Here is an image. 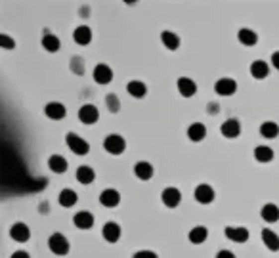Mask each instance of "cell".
<instances>
[{
  "instance_id": "obj_8",
  "label": "cell",
  "mask_w": 279,
  "mask_h": 258,
  "mask_svg": "<svg viewBox=\"0 0 279 258\" xmlns=\"http://www.w3.org/2000/svg\"><path fill=\"white\" fill-rule=\"evenodd\" d=\"M193 195H195V199H197V203L208 205V203L214 201V189H212L208 184H199L197 187H195Z\"/></svg>"
},
{
  "instance_id": "obj_18",
  "label": "cell",
  "mask_w": 279,
  "mask_h": 258,
  "mask_svg": "<svg viewBox=\"0 0 279 258\" xmlns=\"http://www.w3.org/2000/svg\"><path fill=\"white\" fill-rule=\"evenodd\" d=\"M178 92L182 94L184 98H191L195 92H197V85H195L191 79L182 77V79H178Z\"/></svg>"
},
{
  "instance_id": "obj_31",
  "label": "cell",
  "mask_w": 279,
  "mask_h": 258,
  "mask_svg": "<svg viewBox=\"0 0 279 258\" xmlns=\"http://www.w3.org/2000/svg\"><path fill=\"white\" fill-rule=\"evenodd\" d=\"M42 46L44 50H48V52H58L60 50V38L56 37V35H52V33H44V37H42Z\"/></svg>"
},
{
  "instance_id": "obj_36",
  "label": "cell",
  "mask_w": 279,
  "mask_h": 258,
  "mask_svg": "<svg viewBox=\"0 0 279 258\" xmlns=\"http://www.w3.org/2000/svg\"><path fill=\"white\" fill-rule=\"evenodd\" d=\"M272 65H274L276 69H279V52H274V54H272Z\"/></svg>"
},
{
  "instance_id": "obj_9",
  "label": "cell",
  "mask_w": 279,
  "mask_h": 258,
  "mask_svg": "<svg viewBox=\"0 0 279 258\" xmlns=\"http://www.w3.org/2000/svg\"><path fill=\"white\" fill-rule=\"evenodd\" d=\"M44 113H46V117L52 119V121H61V119H65L67 109H65V105L60 103V101H52V103H48L44 107Z\"/></svg>"
},
{
  "instance_id": "obj_14",
  "label": "cell",
  "mask_w": 279,
  "mask_h": 258,
  "mask_svg": "<svg viewBox=\"0 0 279 258\" xmlns=\"http://www.w3.org/2000/svg\"><path fill=\"white\" fill-rule=\"evenodd\" d=\"M10 235H12L13 241H17V243H25V241H29L31 232H29V228H27L25 224L17 222V224H13L12 228H10Z\"/></svg>"
},
{
  "instance_id": "obj_32",
  "label": "cell",
  "mask_w": 279,
  "mask_h": 258,
  "mask_svg": "<svg viewBox=\"0 0 279 258\" xmlns=\"http://www.w3.org/2000/svg\"><path fill=\"white\" fill-rule=\"evenodd\" d=\"M255 159L258 163H270L274 159V149L268 148V146H258L255 149Z\"/></svg>"
},
{
  "instance_id": "obj_2",
  "label": "cell",
  "mask_w": 279,
  "mask_h": 258,
  "mask_svg": "<svg viewBox=\"0 0 279 258\" xmlns=\"http://www.w3.org/2000/svg\"><path fill=\"white\" fill-rule=\"evenodd\" d=\"M65 142H67V146H69V149L73 151L75 155H86L90 151L88 142H86L85 138H81L79 134H75V132H69V134L65 136Z\"/></svg>"
},
{
  "instance_id": "obj_28",
  "label": "cell",
  "mask_w": 279,
  "mask_h": 258,
  "mask_svg": "<svg viewBox=\"0 0 279 258\" xmlns=\"http://www.w3.org/2000/svg\"><path fill=\"white\" fill-rule=\"evenodd\" d=\"M237 37H239V42L245 44V46H255L256 42H258V35H256L253 29H241Z\"/></svg>"
},
{
  "instance_id": "obj_34",
  "label": "cell",
  "mask_w": 279,
  "mask_h": 258,
  "mask_svg": "<svg viewBox=\"0 0 279 258\" xmlns=\"http://www.w3.org/2000/svg\"><path fill=\"white\" fill-rule=\"evenodd\" d=\"M132 258H159L153 251H138V253H134Z\"/></svg>"
},
{
  "instance_id": "obj_22",
  "label": "cell",
  "mask_w": 279,
  "mask_h": 258,
  "mask_svg": "<svg viewBox=\"0 0 279 258\" xmlns=\"http://www.w3.org/2000/svg\"><path fill=\"white\" fill-rule=\"evenodd\" d=\"M48 167L52 172H56V174H63V172L67 171V167H69V163L65 157H61V155H52L48 159Z\"/></svg>"
},
{
  "instance_id": "obj_19",
  "label": "cell",
  "mask_w": 279,
  "mask_h": 258,
  "mask_svg": "<svg viewBox=\"0 0 279 258\" xmlns=\"http://www.w3.org/2000/svg\"><path fill=\"white\" fill-rule=\"evenodd\" d=\"M77 180H79L83 185L92 184V182L96 180V172H94L92 167H86V165H83V167H79V169H77Z\"/></svg>"
},
{
  "instance_id": "obj_35",
  "label": "cell",
  "mask_w": 279,
  "mask_h": 258,
  "mask_svg": "<svg viewBox=\"0 0 279 258\" xmlns=\"http://www.w3.org/2000/svg\"><path fill=\"white\" fill-rule=\"evenodd\" d=\"M216 258H235V255L231 251H220L218 255H216Z\"/></svg>"
},
{
  "instance_id": "obj_16",
  "label": "cell",
  "mask_w": 279,
  "mask_h": 258,
  "mask_svg": "<svg viewBox=\"0 0 279 258\" xmlns=\"http://www.w3.org/2000/svg\"><path fill=\"white\" fill-rule=\"evenodd\" d=\"M73 224L81 230H90L94 226V216L88 210H81L73 216Z\"/></svg>"
},
{
  "instance_id": "obj_15",
  "label": "cell",
  "mask_w": 279,
  "mask_h": 258,
  "mask_svg": "<svg viewBox=\"0 0 279 258\" xmlns=\"http://www.w3.org/2000/svg\"><path fill=\"white\" fill-rule=\"evenodd\" d=\"M224 234L226 237L230 239V241H235V243H245V241H249V230L247 228H226L224 230Z\"/></svg>"
},
{
  "instance_id": "obj_27",
  "label": "cell",
  "mask_w": 279,
  "mask_h": 258,
  "mask_svg": "<svg viewBox=\"0 0 279 258\" xmlns=\"http://www.w3.org/2000/svg\"><path fill=\"white\" fill-rule=\"evenodd\" d=\"M260 214H262V218L268 222V224H274V222L279 220V209L274 205V203H266L262 210H260Z\"/></svg>"
},
{
  "instance_id": "obj_6",
  "label": "cell",
  "mask_w": 279,
  "mask_h": 258,
  "mask_svg": "<svg viewBox=\"0 0 279 258\" xmlns=\"http://www.w3.org/2000/svg\"><path fill=\"white\" fill-rule=\"evenodd\" d=\"M214 90H216L218 96H233V94L237 92V83H235L233 79H228V77H226V79L216 81Z\"/></svg>"
},
{
  "instance_id": "obj_37",
  "label": "cell",
  "mask_w": 279,
  "mask_h": 258,
  "mask_svg": "<svg viewBox=\"0 0 279 258\" xmlns=\"http://www.w3.org/2000/svg\"><path fill=\"white\" fill-rule=\"evenodd\" d=\"M10 258H31V257H29V255H27L25 251H15V253H13Z\"/></svg>"
},
{
  "instance_id": "obj_26",
  "label": "cell",
  "mask_w": 279,
  "mask_h": 258,
  "mask_svg": "<svg viewBox=\"0 0 279 258\" xmlns=\"http://www.w3.org/2000/svg\"><path fill=\"white\" fill-rule=\"evenodd\" d=\"M260 134L262 138H266V140H274V138H278L279 136V124L274 123V121H266V123L260 124Z\"/></svg>"
},
{
  "instance_id": "obj_25",
  "label": "cell",
  "mask_w": 279,
  "mask_h": 258,
  "mask_svg": "<svg viewBox=\"0 0 279 258\" xmlns=\"http://www.w3.org/2000/svg\"><path fill=\"white\" fill-rule=\"evenodd\" d=\"M187 237H189V241L193 245H201V243H205L206 237H208V230H206L205 226H195L193 230L187 234Z\"/></svg>"
},
{
  "instance_id": "obj_5",
  "label": "cell",
  "mask_w": 279,
  "mask_h": 258,
  "mask_svg": "<svg viewBox=\"0 0 279 258\" xmlns=\"http://www.w3.org/2000/svg\"><path fill=\"white\" fill-rule=\"evenodd\" d=\"M79 119H81V123H85V124H94V123H97V119H99V111H97L96 105L86 103V105H83V107L79 109Z\"/></svg>"
},
{
  "instance_id": "obj_21",
  "label": "cell",
  "mask_w": 279,
  "mask_h": 258,
  "mask_svg": "<svg viewBox=\"0 0 279 258\" xmlns=\"http://www.w3.org/2000/svg\"><path fill=\"white\" fill-rule=\"evenodd\" d=\"M206 136V126L203 123H193L187 128V138L191 142H203Z\"/></svg>"
},
{
  "instance_id": "obj_38",
  "label": "cell",
  "mask_w": 279,
  "mask_h": 258,
  "mask_svg": "<svg viewBox=\"0 0 279 258\" xmlns=\"http://www.w3.org/2000/svg\"><path fill=\"white\" fill-rule=\"evenodd\" d=\"M208 113H210V115H214V113H218V105H208Z\"/></svg>"
},
{
  "instance_id": "obj_17",
  "label": "cell",
  "mask_w": 279,
  "mask_h": 258,
  "mask_svg": "<svg viewBox=\"0 0 279 258\" xmlns=\"http://www.w3.org/2000/svg\"><path fill=\"white\" fill-rule=\"evenodd\" d=\"M73 40L77 44H81V46L90 44V42H92V31H90V27H86V25L77 27L73 31Z\"/></svg>"
},
{
  "instance_id": "obj_24",
  "label": "cell",
  "mask_w": 279,
  "mask_h": 258,
  "mask_svg": "<svg viewBox=\"0 0 279 258\" xmlns=\"http://www.w3.org/2000/svg\"><path fill=\"white\" fill-rule=\"evenodd\" d=\"M251 75L255 79H258V81H262V79H266L268 75H270V65L266 62H262V60H256L251 65Z\"/></svg>"
},
{
  "instance_id": "obj_13",
  "label": "cell",
  "mask_w": 279,
  "mask_h": 258,
  "mask_svg": "<svg viewBox=\"0 0 279 258\" xmlns=\"http://www.w3.org/2000/svg\"><path fill=\"white\" fill-rule=\"evenodd\" d=\"M101 234H103V239H105L107 243H117V241L121 239V226L115 224V222H107V224L103 226Z\"/></svg>"
},
{
  "instance_id": "obj_7",
  "label": "cell",
  "mask_w": 279,
  "mask_h": 258,
  "mask_svg": "<svg viewBox=\"0 0 279 258\" xmlns=\"http://www.w3.org/2000/svg\"><path fill=\"white\" fill-rule=\"evenodd\" d=\"M94 81H96L97 85H109L111 81H113V71H111L109 65L97 63L96 67H94Z\"/></svg>"
},
{
  "instance_id": "obj_23",
  "label": "cell",
  "mask_w": 279,
  "mask_h": 258,
  "mask_svg": "<svg viewBox=\"0 0 279 258\" xmlns=\"http://www.w3.org/2000/svg\"><path fill=\"white\" fill-rule=\"evenodd\" d=\"M126 90H128V94H130L132 98H138V99L146 98V94H147V86L144 85L142 81H130L128 86H126Z\"/></svg>"
},
{
  "instance_id": "obj_29",
  "label": "cell",
  "mask_w": 279,
  "mask_h": 258,
  "mask_svg": "<svg viewBox=\"0 0 279 258\" xmlns=\"http://www.w3.org/2000/svg\"><path fill=\"white\" fill-rule=\"evenodd\" d=\"M79 201V195H77V191H73V189H61L60 193V205H63V207H73L75 203Z\"/></svg>"
},
{
  "instance_id": "obj_30",
  "label": "cell",
  "mask_w": 279,
  "mask_h": 258,
  "mask_svg": "<svg viewBox=\"0 0 279 258\" xmlns=\"http://www.w3.org/2000/svg\"><path fill=\"white\" fill-rule=\"evenodd\" d=\"M161 40H163V44L169 50H178V46H180V38H178V35H174L172 31H163Z\"/></svg>"
},
{
  "instance_id": "obj_3",
  "label": "cell",
  "mask_w": 279,
  "mask_h": 258,
  "mask_svg": "<svg viewBox=\"0 0 279 258\" xmlns=\"http://www.w3.org/2000/svg\"><path fill=\"white\" fill-rule=\"evenodd\" d=\"M103 149L111 153V155H121L122 151L126 149V142L124 138L119 134H109L105 140H103Z\"/></svg>"
},
{
  "instance_id": "obj_11",
  "label": "cell",
  "mask_w": 279,
  "mask_h": 258,
  "mask_svg": "<svg viewBox=\"0 0 279 258\" xmlns=\"http://www.w3.org/2000/svg\"><path fill=\"white\" fill-rule=\"evenodd\" d=\"M134 174H136V178H140V180H151L153 174H155V169H153L151 163L140 161V163L134 165Z\"/></svg>"
},
{
  "instance_id": "obj_4",
  "label": "cell",
  "mask_w": 279,
  "mask_h": 258,
  "mask_svg": "<svg viewBox=\"0 0 279 258\" xmlns=\"http://www.w3.org/2000/svg\"><path fill=\"white\" fill-rule=\"evenodd\" d=\"M161 199H163V205L169 207V209H174L180 205L182 201V193L176 189V187H165L163 193H161Z\"/></svg>"
},
{
  "instance_id": "obj_12",
  "label": "cell",
  "mask_w": 279,
  "mask_h": 258,
  "mask_svg": "<svg viewBox=\"0 0 279 258\" xmlns=\"http://www.w3.org/2000/svg\"><path fill=\"white\" fill-rule=\"evenodd\" d=\"M220 130H222V136L224 138H237V136L241 134V124L237 119H228V121H224V124L220 126Z\"/></svg>"
},
{
  "instance_id": "obj_1",
  "label": "cell",
  "mask_w": 279,
  "mask_h": 258,
  "mask_svg": "<svg viewBox=\"0 0 279 258\" xmlns=\"http://www.w3.org/2000/svg\"><path fill=\"white\" fill-rule=\"evenodd\" d=\"M48 247H50V251H52L54 255H58V257H65V255L69 253V241H67L65 235H61V234L50 235Z\"/></svg>"
},
{
  "instance_id": "obj_33",
  "label": "cell",
  "mask_w": 279,
  "mask_h": 258,
  "mask_svg": "<svg viewBox=\"0 0 279 258\" xmlns=\"http://www.w3.org/2000/svg\"><path fill=\"white\" fill-rule=\"evenodd\" d=\"M0 46L4 50H12L15 48V40H12L8 35H0Z\"/></svg>"
},
{
  "instance_id": "obj_20",
  "label": "cell",
  "mask_w": 279,
  "mask_h": 258,
  "mask_svg": "<svg viewBox=\"0 0 279 258\" xmlns=\"http://www.w3.org/2000/svg\"><path fill=\"white\" fill-rule=\"evenodd\" d=\"M262 241H264V245H266L272 253H278L279 251V235L276 234V232L264 228V230H262Z\"/></svg>"
},
{
  "instance_id": "obj_10",
  "label": "cell",
  "mask_w": 279,
  "mask_h": 258,
  "mask_svg": "<svg viewBox=\"0 0 279 258\" xmlns=\"http://www.w3.org/2000/svg\"><path fill=\"white\" fill-rule=\"evenodd\" d=\"M99 203L103 207H107V209H113V207H117L121 203V193L117 189H103L99 193Z\"/></svg>"
}]
</instances>
